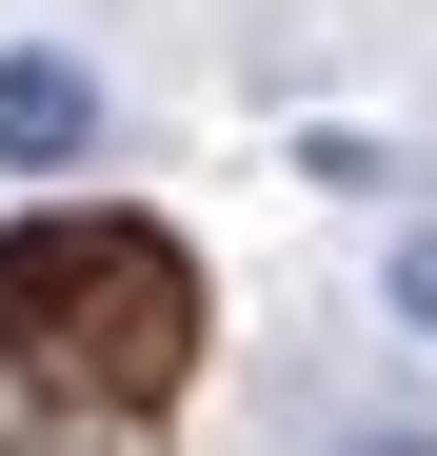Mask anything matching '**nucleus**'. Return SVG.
I'll return each instance as SVG.
<instances>
[{"mask_svg":"<svg viewBox=\"0 0 437 456\" xmlns=\"http://www.w3.org/2000/svg\"><path fill=\"white\" fill-rule=\"evenodd\" d=\"M398 318L437 338V218H417V239H398Z\"/></svg>","mask_w":437,"mask_h":456,"instance_id":"7ed1b4c3","label":"nucleus"},{"mask_svg":"<svg viewBox=\"0 0 437 456\" xmlns=\"http://www.w3.org/2000/svg\"><path fill=\"white\" fill-rule=\"evenodd\" d=\"M100 139H120L100 60H60V40H0V179H80Z\"/></svg>","mask_w":437,"mask_h":456,"instance_id":"f03ea898","label":"nucleus"},{"mask_svg":"<svg viewBox=\"0 0 437 456\" xmlns=\"http://www.w3.org/2000/svg\"><path fill=\"white\" fill-rule=\"evenodd\" d=\"M0 357H21V377H80L100 417H139L199 357V258L160 239V218H100V199L0 218Z\"/></svg>","mask_w":437,"mask_h":456,"instance_id":"f257e3e1","label":"nucleus"},{"mask_svg":"<svg viewBox=\"0 0 437 456\" xmlns=\"http://www.w3.org/2000/svg\"><path fill=\"white\" fill-rule=\"evenodd\" d=\"M338 456H437V436H378V417H358V436H338Z\"/></svg>","mask_w":437,"mask_h":456,"instance_id":"20e7f679","label":"nucleus"}]
</instances>
